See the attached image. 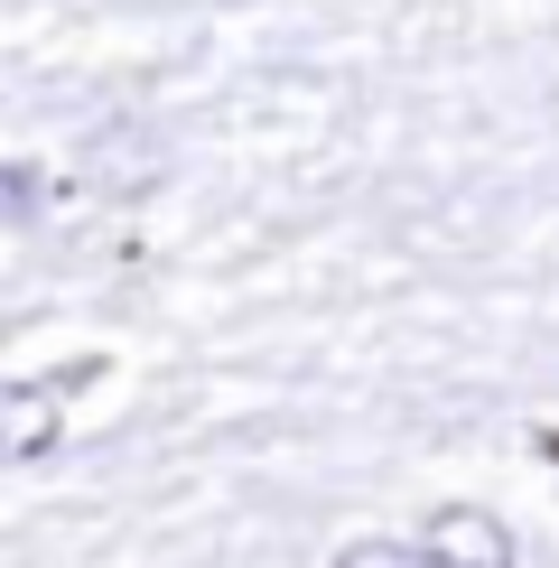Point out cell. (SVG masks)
<instances>
[{"label":"cell","mask_w":559,"mask_h":568,"mask_svg":"<svg viewBox=\"0 0 559 568\" xmlns=\"http://www.w3.org/2000/svg\"><path fill=\"white\" fill-rule=\"evenodd\" d=\"M65 429V383H10L0 392V457L10 466H38Z\"/></svg>","instance_id":"obj_2"},{"label":"cell","mask_w":559,"mask_h":568,"mask_svg":"<svg viewBox=\"0 0 559 568\" xmlns=\"http://www.w3.org/2000/svg\"><path fill=\"white\" fill-rule=\"evenodd\" d=\"M326 568H438V559L419 550V540H345Z\"/></svg>","instance_id":"obj_3"},{"label":"cell","mask_w":559,"mask_h":568,"mask_svg":"<svg viewBox=\"0 0 559 568\" xmlns=\"http://www.w3.org/2000/svg\"><path fill=\"white\" fill-rule=\"evenodd\" d=\"M419 550H429L438 568H512V523L504 513H485V504H438L429 513V531H419Z\"/></svg>","instance_id":"obj_1"},{"label":"cell","mask_w":559,"mask_h":568,"mask_svg":"<svg viewBox=\"0 0 559 568\" xmlns=\"http://www.w3.org/2000/svg\"><path fill=\"white\" fill-rule=\"evenodd\" d=\"M0 196H10V224H29L38 196H47V178L29 169V159H10V169H0Z\"/></svg>","instance_id":"obj_4"}]
</instances>
